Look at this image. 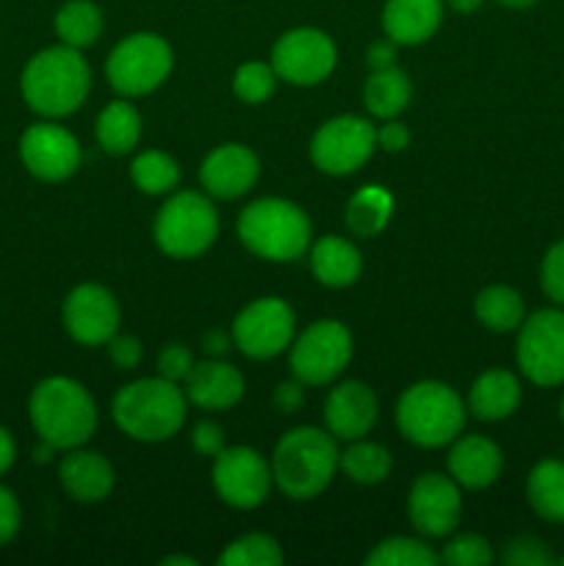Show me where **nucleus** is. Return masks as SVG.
Listing matches in <instances>:
<instances>
[{"label":"nucleus","instance_id":"5","mask_svg":"<svg viewBox=\"0 0 564 566\" xmlns=\"http://www.w3.org/2000/svg\"><path fill=\"white\" fill-rule=\"evenodd\" d=\"M238 238L258 258L271 263H293L313 241V224L296 202L265 197L254 199L238 216Z\"/></svg>","mask_w":564,"mask_h":566},{"label":"nucleus","instance_id":"46","mask_svg":"<svg viewBox=\"0 0 564 566\" xmlns=\"http://www.w3.org/2000/svg\"><path fill=\"white\" fill-rule=\"evenodd\" d=\"M302 381H288V385H280L274 392V403L282 409V412H296L299 403H302Z\"/></svg>","mask_w":564,"mask_h":566},{"label":"nucleus","instance_id":"1","mask_svg":"<svg viewBox=\"0 0 564 566\" xmlns=\"http://www.w3.org/2000/svg\"><path fill=\"white\" fill-rule=\"evenodd\" d=\"M92 88V70L81 50L55 44L31 55L22 70L20 92L28 108L44 119L75 114L88 97Z\"/></svg>","mask_w":564,"mask_h":566},{"label":"nucleus","instance_id":"43","mask_svg":"<svg viewBox=\"0 0 564 566\" xmlns=\"http://www.w3.org/2000/svg\"><path fill=\"white\" fill-rule=\"evenodd\" d=\"M191 446L197 448L202 457H216V453L224 448V431H221V426L213 423V420H202V423L194 426Z\"/></svg>","mask_w":564,"mask_h":566},{"label":"nucleus","instance_id":"10","mask_svg":"<svg viewBox=\"0 0 564 566\" xmlns=\"http://www.w3.org/2000/svg\"><path fill=\"white\" fill-rule=\"evenodd\" d=\"M518 368L540 387L564 385V310L547 307L520 324Z\"/></svg>","mask_w":564,"mask_h":566},{"label":"nucleus","instance_id":"27","mask_svg":"<svg viewBox=\"0 0 564 566\" xmlns=\"http://www.w3.org/2000/svg\"><path fill=\"white\" fill-rule=\"evenodd\" d=\"M94 133H97L100 149H105L108 155H127L136 149L138 138H142V116L133 108V103L114 99L100 111Z\"/></svg>","mask_w":564,"mask_h":566},{"label":"nucleus","instance_id":"11","mask_svg":"<svg viewBox=\"0 0 564 566\" xmlns=\"http://www.w3.org/2000/svg\"><path fill=\"white\" fill-rule=\"evenodd\" d=\"M376 149V127L363 116L343 114L324 122L310 142V158L324 175H354Z\"/></svg>","mask_w":564,"mask_h":566},{"label":"nucleus","instance_id":"9","mask_svg":"<svg viewBox=\"0 0 564 566\" xmlns=\"http://www.w3.org/2000/svg\"><path fill=\"white\" fill-rule=\"evenodd\" d=\"M354 340L352 332L335 318H324L310 324L307 329L291 343V374L302 385L318 387L330 385L352 363Z\"/></svg>","mask_w":564,"mask_h":566},{"label":"nucleus","instance_id":"22","mask_svg":"<svg viewBox=\"0 0 564 566\" xmlns=\"http://www.w3.org/2000/svg\"><path fill=\"white\" fill-rule=\"evenodd\" d=\"M59 479L66 495L77 503H100L114 490V468L105 457L94 451L72 448L59 464Z\"/></svg>","mask_w":564,"mask_h":566},{"label":"nucleus","instance_id":"28","mask_svg":"<svg viewBox=\"0 0 564 566\" xmlns=\"http://www.w3.org/2000/svg\"><path fill=\"white\" fill-rule=\"evenodd\" d=\"M529 503L547 523H564V462L542 459L529 473Z\"/></svg>","mask_w":564,"mask_h":566},{"label":"nucleus","instance_id":"49","mask_svg":"<svg viewBox=\"0 0 564 566\" xmlns=\"http://www.w3.org/2000/svg\"><path fill=\"white\" fill-rule=\"evenodd\" d=\"M446 3L451 6L453 11H459V14H470V11L479 9V6L484 3V0H446Z\"/></svg>","mask_w":564,"mask_h":566},{"label":"nucleus","instance_id":"18","mask_svg":"<svg viewBox=\"0 0 564 566\" xmlns=\"http://www.w3.org/2000/svg\"><path fill=\"white\" fill-rule=\"evenodd\" d=\"M260 177V160L243 144H221L199 166L202 188L216 199H238L252 191Z\"/></svg>","mask_w":564,"mask_h":566},{"label":"nucleus","instance_id":"48","mask_svg":"<svg viewBox=\"0 0 564 566\" xmlns=\"http://www.w3.org/2000/svg\"><path fill=\"white\" fill-rule=\"evenodd\" d=\"M230 346H232V340L224 335V332H208L202 340V348L208 357H224V354L230 352Z\"/></svg>","mask_w":564,"mask_h":566},{"label":"nucleus","instance_id":"39","mask_svg":"<svg viewBox=\"0 0 564 566\" xmlns=\"http://www.w3.org/2000/svg\"><path fill=\"white\" fill-rule=\"evenodd\" d=\"M503 562L509 566H547L553 558L540 539H534V536H518V539L509 542L506 553H503Z\"/></svg>","mask_w":564,"mask_h":566},{"label":"nucleus","instance_id":"44","mask_svg":"<svg viewBox=\"0 0 564 566\" xmlns=\"http://www.w3.org/2000/svg\"><path fill=\"white\" fill-rule=\"evenodd\" d=\"M376 147L385 153H401L409 147V127L398 119H385V125L376 127Z\"/></svg>","mask_w":564,"mask_h":566},{"label":"nucleus","instance_id":"20","mask_svg":"<svg viewBox=\"0 0 564 566\" xmlns=\"http://www.w3.org/2000/svg\"><path fill=\"white\" fill-rule=\"evenodd\" d=\"M182 392L194 407L205 412H221L236 407L243 398V376L221 357H208L205 363H194L182 379Z\"/></svg>","mask_w":564,"mask_h":566},{"label":"nucleus","instance_id":"40","mask_svg":"<svg viewBox=\"0 0 564 566\" xmlns=\"http://www.w3.org/2000/svg\"><path fill=\"white\" fill-rule=\"evenodd\" d=\"M191 368H194V357H191V352L182 346V343H169V346L160 348L158 376H164V379L182 385V379H186L188 370H191Z\"/></svg>","mask_w":564,"mask_h":566},{"label":"nucleus","instance_id":"19","mask_svg":"<svg viewBox=\"0 0 564 566\" xmlns=\"http://www.w3.org/2000/svg\"><path fill=\"white\" fill-rule=\"evenodd\" d=\"M379 418V401L363 381H343L326 396L324 423L337 440H363Z\"/></svg>","mask_w":564,"mask_h":566},{"label":"nucleus","instance_id":"4","mask_svg":"<svg viewBox=\"0 0 564 566\" xmlns=\"http://www.w3.org/2000/svg\"><path fill=\"white\" fill-rule=\"evenodd\" d=\"M111 415L130 440L164 442L186 426L188 398L177 381L153 376L119 387Z\"/></svg>","mask_w":564,"mask_h":566},{"label":"nucleus","instance_id":"14","mask_svg":"<svg viewBox=\"0 0 564 566\" xmlns=\"http://www.w3.org/2000/svg\"><path fill=\"white\" fill-rule=\"evenodd\" d=\"M213 490L219 492L227 506L238 512L263 506L269 497L271 484V462H265L254 448L236 446L221 448L213 457Z\"/></svg>","mask_w":564,"mask_h":566},{"label":"nucleus","instance_id":"33","mask_svg":"<svg viewBox=\"0 0 564 566\" xmlns=\"http://www.w3.org/2000/svg\"><path fill=\"white\" fill-rule=\"evenodd\" d=\"M130 177L138 191L158 197V193H169L180 182V166L160 149H144L133 158Z\"/></svg>","mask_w":564,"mask_h":566},{"label":"nucleus","instance_id":"45","mask_svg":"<svg viewBox=\"0 0 564 566\" xmlns=\"http://www.w3.org/2000/svg\"><path fill=\"white\" fill-rule=\"evenodd\" d=\"M396 42L393 39H382V42H374L368 48V53H365V64L370 66V72L374 70H387V66H396Z\"/></svg>","mask_w":564,"mask_h":566},{"label":"nucleus","instance_id":"6","mask_svg":"<svg viewBox=\"0 0 564 566\" xmlns=\"http://www.w3.org/2000/svg\"><path fill=\"white\" fill-rule=\"evenodd\" d=\"M468 409L453 387L442 381H418L398 398L396 423L404 440L420 448L448 446L462 431Z\"/></svg>","mask_w":564,"mask_h":566},{"label":"nucleus","instance_id":"47","mask_svg":"<svg viewBox=\"0 0 564 566\" xmlns=\"http://www.w3.org/2000/svg\"><path fill=\"white\" fill-rule=\"evenodd\" d=\"M17 459V442L6 426H0V475L9 473Z\"/></svg>","mask_w":564,"mask_h":566},{"label":"nucleus","instance_id":"25","mask_svg":"<svg viewBox=\"0 0 564 566\" xmlns=\"http://www.w3.org/2000/svg\"><path fill=\"white\" fill-rule=\"evenodd\" d=\"M310 269L326 287H348L363 274V258L346 238L324 235L310 247Z\"/></svg>","mask_w":564,"mask_h":566},{"label":"nucleus","instance_id":"3","mask_svg":"<svg viewBox=\"0 0 564 566\" xmlns=\"http://www.w3.org/2000/svg\"><path fill=\"white\" fill-rule=\"evenodd\" d=\"M341 468L335 437L315 426H299L282 434L271 453V479L293 501L321 495Z\"/></svg>","mask_w":564,"mask_h":566},{"label":"nucleus","instance_id":"26","mask_svg":"<svg viewBox=\"0 0 564 566\" xmlns=\"http://www.w3.org/2000/svg\"><path fill=\"white\" fill-rule=\"evenodd\" d=\"M412 99V83L409 75L398 66L374 70L365 81L363 103L376 119H396Z\"/></svg>","mask_w":564,"mask_h":566},{"label":"nucleus","instance_id":"17","mask_svg":"<svg viewBox=\"0 0 564 566\" xmlns=\"http://www.w3.org/2000/svg\"><path fill=\"white\" fill-rule=\"evenodd\" d=\"M61 318H64V329L70 332L72 340L94 348L103 346L116 335L122 313L108 287L83 282V285L70 291L64 310H61Z\"/></svg>","mask_w":564,"mask_h":566},{"label":"nucleus","instance_id":"50","mask_svg":"<svg viewBox=\"0 0 564 566\" xmlns=\"http://www.w3.org/2000/svg\"><path fill=\"white\" fill-rule=\"evenodd\" d=\"M199 562L197 558L191 556H166L164 562H160V566H197Z\"/></svg>","mask_w":564,"mask_h":566},{"label":"nucleus","instance_id":"52","mask_svg":"<svg viewBox=\"0 0 564 566\" xmlns=\"http://www.w3.org/2000/svg\"><path fill=\"white\" fill-rule=\"evenodd\" d=\"M562 420H564V398H562Z\"/></svg>","mask_w":564,"mask_h":566},{"label":"nucleus","instance_id":"21","mask_svg":"<svg viewBox=\"0 0 564 566\" xmlns=\"http://www.w3.org/2000/svg\"><path fill=\"white\" fill-rule=\"evenodd\" d=\"M503 470V453L490 437L470 434L453 442L448 453V473L462 490H487Z\"/></svg>","mask_w":564,"mask_h":566},{"label":"nucleus","instance_id":"34","mask_svg":"<svg viewBox=\"0 0 564 566\" xmlns=\"http://www.w3.org/2000/svg\"><path fill=\"white\" fill-rule=\"evenodd\" d=\"M440 556L426 542L412 536H390L365 556L368 566H435Z\"/></svg>","mask_w":564,"mask_h":566},{"label":"nucleus","instance_id":"36","mask_svg":"<svg viewBox=\"0 0 564 566\" xmlns=\"http://www.w3.org/2000/svg\"><path fill=\"white\" fill-rule=\"evenodd\" d=\"M276 81H280V75L274 72V66L263 64V61H247L232 75V92L243 103L258 105L274 94Z\"/></svg>","mask_w":564,"mask_h":566},{"label":"nucleus","instance_id":"41","mask_svg":"<svg viewBox=\"0 0 564 566\" xmlns=\"http://www.w3.org/2000/svg\"><path fill=\"white\" fill-rule=\"evenodd\" d=\"M105 346H108V357L111 363L116 365V370L138 368V363H142L144 357L142 340L133 335H114Z\"/></svg>","mask_w":564,"mask_h":566},{"label":"nucleus","instance_id":"38","mask_svg":"<svg viewBox=\"0 0 564 566\" xmlns=\"http://www.w3.org/2000/svg\"><path fill=\"white\" fill-rule=\"evenodd\" d=\"M540 282L545 296L558 307H564V238L553 243L545 258H542Z\"/></svg>","mask_w":564,"mask_h":566},{"label":"nucleus","instance_id":"31","mask_svg":"<svg viewBox=\"0 0 564 566\" xmlns=\"http://www.w3.org/2000/svg\"><path fill=\"white\" fill-rule=\"evenodd\" d=\"M476 318L490 332H514L525 321V304L514 287L490 285L476 296Z\"/></svg>","mask_w":564,"mask_h":566},{"label":"nucleus","instance_id":"51","mask_svg":"<svg viewBox=\"0 0 564 566\" xmlns=\"http://www.w3.org/2000/svg\"><path fill=\"white\" fill-rule=\"evenodd\" d=\"M501 6H506V9H529V6H534L536 0H498Z\"/></svg>","mask_w":564,"mask_h":566},{"label":"nucleus","instance_id":"53","mask_svg":"<svg viewBox=\"0 0 564 566\" xmlns=\"http://www.w3.org/2000/svg\"><path fill=\"white\" fill-rule=\"evenodd\" d=\"M558 564H562V566H564V556H562V558H558Z\"/></svg>","mask_w":564,"mask_h":566},{"label":"nucleus","instance_id":"13","mask_svg":"<svg viewBox=\"0 0 564 566\" xmlns=\"http://www.w3.org/2000/svg\"><path fill=\"white\" fill-rule=\"evenodd\" d=\"M335 64V42L318 28H293L282 33L271 50V66L280 81L291 86H315L332 75Z\"/></svg>","mask_w":564,"mask_h":566},{"label":"nucleus","instance_id":"7","mask_svg":"<svg viewBox=\"0 0 564 566\" xmlns=\"http://www.w3.org/2000/svg\"><path fill=\"white\" fill-rule=\"evenodd\" d=\"M155 243L164 254L177 260H191L208 252L219 235V216L205 193H171L160 205L153 224Z\"/></svg>","mask_w":564,"mask_h":566},{"label":"nucleus","instance_id":"32","mask_svg":"<svg viewBox=\"0 0 564 566\" xmlns=\"http://www.w3.org/2000/svg\"><path fill=\"white\" fill-rule=\"evenodd\" d=\"M341 470L354 481V484L374 486L390 475L393 457L387 453L385 446L379 442L352 440V446L341 453Z\"/></svg>","mask_w":564,"mask_h":566},{"label":"nucleus","instance_id":"8","mask_svg":"<svg viewBox=\"0 0 564 566\" xmlns=\"http://www.w3.org/2000/svg\"><path fill=\"white\" fill-rule=\"evenodd\" d=\"M175 66V53L169 42L158 33H130L111 50L105 61V75L111 86L125 97H142L155 92L169 77Z\"/></svg>","mask_w":564,"mask_h":566},{"label":"nucleus","instance_id":"37","mask_svg":"<svg viewBox=\"0 0 564 566\" xmlns=\"http://www.w3.org/2000/svg\"><path fill=\"white\" fill-rule=\"evenodd\" d=\"M492 558V545L479 534L453 536L440 553V562L448 566H490Z\"/></svg>","mask_w":564,"mask_h":566},{"label":"nucleus","instance_id":"16","mask_svg":"<svg viewBox=\"0 0 564 566\" xmlns=\"http://www.w3.org/2000/svg\"><path fill=\"white\" fill-rule=\"evenodd\" d=\"M20 158L33 177L61 182L81 166V144L66 127L55 122H36L20 136Z\"/></svg>","mask_w":564,"mask_h":566},{"label":"nucleus","instance_id":"29","mask_svg":"<svg viewBox=\"0 0 564 566\" xmlns=\"http://www.w3.org/2000/svg\"><path fill=\"white\" fill-rule=\"evenodd\" d=\"M393 193L382 186H363L346 205V227L357 238L379 235L393 219Z\"/></svg>","mask_w":564,"mask_h":566},{"label":"nucleus","instance_id":"30","mask_svg":"<svg viewBox=\"0 0 564 566\" xmlns=\"http://www.w3.org/2000/svg\"><path fill=\"white\" fill-rule=\"evenodd\" d=\"M55 33H59L61 44L75 50L92 48L103 33V11L92 0H66L59 11H55Z\"/></svg>","mask_w":564,"mask_h":566},{"label":"nucleus","instance_id":"42","mask_svg":"<svg viewBox=\"0 0 564 566\" xmlns=\"http://www.w3.org/2000/svg\"><path fill=\"white\" fill-rule=\"evenodd\" d=\"M22 523V509L14 492L0 484V547L9 545Z\"/></svg>","mask_w":564,"mask_h":566},{"label":"nucleus","instance_id":"23","mask_svg":"<svg viewBox=\"0 0 564 566\" xmlns=\"http://www.w3.org/2000/svg\"><path fill=\"white\" fill-rule=\"evenodd\" d=\"M442 22V0H387L382 25L396 44H424Z\"/></svg>","mask_w":564,"mask_h":566},{"label":"nucleus","instance_id":"12","mask_svg":"<svg viewBox=\"0 0 564 566\" xmlns=\"http://www.w3.org/2000/svg\"><path fill=\"white\" fill-rule=\"evenodd\" d=\"M296 315L285 298L263 296L249 302L232 321V343L252 359H271L291 348Z\"/></svg>","mask_w":564,"mask_h":566},{"label":"nucleus","instance_id":"2","mask_svg":"<svg viewBox=\"0 0 564 566\" xmlns=\"http://www.w3.org/2000/svg\"><path fill=\"white\" fill-rule=\"evenodd\" d=\"M28 418L39 440L50 442L55 451L81 448L97 429L92 392L70 376H50L39 381L28 398Z\"/></svg>","mask_w":564,"mask_h":566},{"label":"nucleus","instance_id":"15","mask_svg":"<svg viewBox=\"0 0 564 566\" xmlns=\"http://www.w3.org/2000/svg\"><path fill=\"white\" fill-rule=\"evenodd\" d=\"M462 486L451 475L424 473L407 497V514L420 536L440 539L459 525L462 517Z\"/></svg>","mask_w":564,"mask_h":566},{"label":"nucleus","instance_id":"35","mask_svg":"<svg viewBox=\"0 0 564 566\" xmlns=\"http://www.w3.org/2000/svg\"><path fill=\"white\" fill-rule=\"evenodd\" d=\"M282 547L276 545L274 536L269 534H243L227 545L219 556L221 566H276L282 564Z\"/></svg>","mask_w":564,"mask_h":566},{"label":"nucleus","instance_id":"24","mask_svg":"<svg viewBox=\"0 0 564 566\" xmlns=\"http://www.w3.org/2000/svg\"><path fill=\"white\" fill-rule=\"evenodd\" d=\"M520 398H523V387H520L518 376L512 370L492 368L484 370L470 385L468 409L473 412V418L484 420V423H495V420H503L518 412Z\"/></svg>","mask_w":564,"mask_h":566}]
</instances>
